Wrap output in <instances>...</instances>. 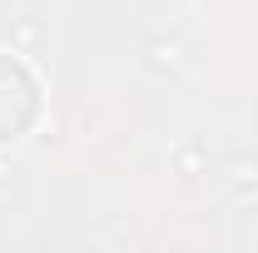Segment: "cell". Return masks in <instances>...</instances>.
I'll list each match as a JSON object with an SVG mask.
<instances>
[{
    "instance_id": "1",
    "label": "cell",
    "mask_w": 258,
    "mask_h": 253,
    "mask_svg": "<svg viewBox=\"0 0 258 253\" xmlns=\"http://www.w3.org/2000/svg\"><path fill=\"white\" fill-rule=\"evenodd\" d=\"M40 114V90H35V75L20 60L0 55V144L5 139H20L30 119Z\"/></svg>"
}]
</instances>
